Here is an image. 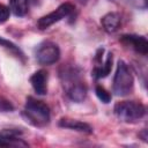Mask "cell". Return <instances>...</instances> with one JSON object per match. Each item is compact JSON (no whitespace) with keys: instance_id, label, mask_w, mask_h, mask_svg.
I'll return each mask as SVG.
<instances>
[{"instance_id":"obj_7","label":"cell","mask_w":148,"mask_h":148,"mask_svg":"<svg viewBox=\"0 0 148 148\" xmlns=\"http://www.w3.org/2000/svg\"><path fill=\"white\" fill-rule=\"evenodd\" d=\"M120 40L125 43L126 45H130L135 52L140 54H147L148 52V42L145 36H138V35H123L120 37Z\"/></svg>"},{"instance_id":"obj_10","label":"cell","mask_w":148,"mask_h":148,"mask_svg":"<svg viewBox=\"0 0 148 148\" xmlns=\"http://www.w3.org/2000/svg\"><path fill=\"white\" fill-rule=\"evenodd\" d=\"M58 125L62 128H69L73 131H77V132H83V133H92V128L83 121L76 120V119H71V118H61L58 123Z\"/></svg>"},{"instance_id":"obj_8","label":"cell","mask_w":148,"mask_h":148,"mask_svg":"<svg viewBox=\"0 0 148 148\" xmlns=\"http://www.w3.org/2000/svg\"><path fill=\"white\" fill-rule=\"evenodd\" d=\"M47 79L49 74L45 69H39L30 76V83L37 95L43 96L47 94Z\"/></svg>"},{"instance_id":"obj_5","label":"cell","mask_w":148,"mask_h":148,"mask_svg":"<svg viewBox=\"0 0 148 148\" xmlns=\"http://www.w3.org/2000/svg\"><path fill=\"white\" fill-rule=\"evenodd\" d=\"M75 7L73 3L71 2H65V3H61L57 9H54L53 12L42 16L38 21H37V27L40 29V30H45L47 29L49 27H51L52 24L61 21L62 18L69 16L73 12H74Z\"/></svg>"},{"instance_id":"obj_2","label":"cell","mask_w":148,"mask_h":148,"mask_svg":"<svg viewBox=\"0 0 148 148\" xmlns=\"http://www.w3.org/2000/svg\"><path fill=\"white\" fill-rule=\"evenodd\" d=\"M50 108L46 103L32 96L27 97L23 110V117L27 121L36 127H44L50 123Z\"/></svg>"},{"instance_id":"obj_16","label":"cell","mask_w":148,"mask_h":148,"mask_svg":"<svg viewBox=\"0 0 148 148\" xmlns=\"http://www.w3.org/2000/svg\"><path fill=\"white\" fill-rule=\"evenodd\" d=\"M14 110V105L5 97L0 96V112H10Z\"/></svg>"},{"instance_id":"obj_19","label":"cell","mask_w":148,"mask_h":148,"mask_svg":"<svg viewBox=\"0 0 148 148\" xmlns=\"http://www.w3.org/2000/svg\"><path fill=\"white\" fill-rule=\"evenodd\" d=\"M139 136H140V138H142V140H143V141H147V139H148L147 130H142V132H141V133H139Z\"/></svg>"},{"instance_id":"obj_18","label":"cell","mask_w":148,"mask_h":148,"mask_svg":"<svg viewBox=\"0 0 148 148\" xmlns=\"http://www.w3.org/2000/svg\"><path fill=\"white\" fill-rule=\"evenodd\" d=\"M128 2L138 9H146L147 8V0H128Z\"/></svg>"},{"instance_id":"obj_15","label":"cell","mask_w":148,"mask_h":148,"mask_svg":"<svg viewBox=\"0 0 148 148\" xmlns=\"http://www.w3.org/2000/svg\"><path fill=\"white\" fill-rule=\"evenodd\" d=\"M9 146H28L27 142H24L21 138L20 139H8L0 135V147H9Z\"/></svg>"},{"instance_id":"obj_6","label":"cell","mask_w":148,"mask_h":148,"mask_svg":"<svg viewBox=\"0 0 148 148\" xmlns=\"http://www.w3.org/2000/svg\"><path fill=\"white\" fill-rule=\"evenodd\" d=\"M60 58L59 46L50 40L40 43L36 50V59L40 65H53Z\"/></svg>"},{"instance_id":"obj_12","label":"cell","mask_w":148,"mask_h":148,"mask_svg":"<svg viewBox=\"0 0 148 148\" xmlns=\"http://www.w3.org/2000/svg\"><path fill=\"white\" fill-rule=\"evenodd\" d=\"M29 0H9V9L15 16H24L29 12Z\"/></svg>"},{"instance_id":"obj_13","label":"cell","mask_w":148,"mask_h":148,"mask_svg":"<svg viewBox=\"0 0 148 148\" xmlns=\"http://www.w3.org/2000/svg\"><path fill=\"white\" fill-rule=\"evenodd\" d=\"M95 94H96V96H97V98L101 101V102H103V103H105V104H108V103H110L111 102V94L104 88V87H102V86H96L95 87Z\"/></svg>"},{"instance_id":"obj_1","label":"cell","mask_w":148,"mask_h":148,"mask_svg":"<svg viewBox=\"0 0 148 148\" xmlns=\"http://www.w3.org/2000/svg\"><path fill=\"white\" fill-rule=\"evenodd\" d=\"M62 86L69 99L80 103L87 96V87L80 79V72L75 67H62L60 71Z\"/></svg>"},{"instance_id":"obj_20","label":"cell","mask_w":148,"mask_h":148,"mask_svg":"<svg viewBox=\"0 0 148 148\" xmlns=\"http://www.w3.org/2000/svg\"><path fill=\"white\" fill-rule=\"evenodd\" d=\"M77 1H79V2H80V3H83V5H84V3H87V2H88V0H77Z\"/></svg>"},{"instance_id":"obj_3","label":"cell","mask_w":148,"mask_h":148,"mask_svg":"<svg viewBox=\"0 0 148 148\" xmlns=\"http://www.w3.org/2000/svg\"><path fill=\"white\" fill-rule=\"evenodd\" d=\"M116 117L124 123H136L146 116V106L135 101H123L114 105Z\"/></svg>"},{"instance_id":"obj_17","label":"cell","mask_w":148,"mask_h":148,"mask_svg":"<svg viewBox=\"0 0 148 148\" xmlns=\"http://www.w3.org/2000/svg\"><path fill=\"white\" fill-rule=\"evenodd\" d=\"M9 15H10V9L7 6L0 3V24L5 23L9 18Z\"/></svg>"},{"instance_id":"obj_11","label":"cell","mask_w":148,"mask_h":148,"mask_svg":"<svg viewBox=\"0 0 148 148\" xmlns=\"http://www.w3.org/2000/svg\"><path fill=\"white\" fill-rule=\"evenodd\" d=\"M111 68H112V53L110 52L105 59V61L99 65H96L94 71H92V76L95 79H102V77H106L110 72H111Z\"/></svg>"},{"instance_id":"obj_14","label":"cell","mask_w":148,"mask_h":148,"mask_svg":"<svg viewBox=\"0 0 148 148\" xmlns=\"http://www.w3.org/2000/svg\"><path fill=\"white\" fill-rule=\"evenodd\" d=\"M0 46H3L5 49L9 50V51L13 52L15 56H17V57H20V58H23V53H22V51H21L14 43H12L10 40L0 37Z\"/></svg>"},{"instance_id":"obj_9","label":"cell","mask_w":148,"mask_h":148,"mask_svg":"<svg viewBox=\"0 0 148 148\" xmlns=\"http://www.w3.org/2000/svg\"><path fill=\"white\" fill-rule=\"evenodd\" d=\"M101 23H102V27L103 29L109 32V34H112V32H116L120 24H121V17L118 13H114V12H111V13H108L105 14L102 20H101Z\"/></svg>"},{"instance_id":"obj_4","label":"cell","mask_w":148,"mask_h":148,"mask_svg":"<svg viewBox=\"0 0 148 148\" xmlns=\"http://www.w3.org/2000/svg\"><path fill=\"white\" fill-rule=\"evenodd\" d=\"M133 86H134V79L128 66L123 60H119L113 77L112 91L114 92L116 96H126L132 91Z\"/></svg>"}]
</instances>
